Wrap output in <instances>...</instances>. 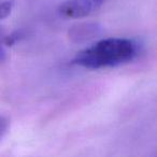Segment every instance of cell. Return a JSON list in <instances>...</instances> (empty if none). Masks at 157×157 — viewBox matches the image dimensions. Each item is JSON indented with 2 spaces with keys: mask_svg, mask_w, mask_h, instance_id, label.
<instances>
[{
  "mask_svg": "<svg viewBox=\"0 0 157 157\" xmlns=\"http://www.w3.org/2000/svg\"><path fill=\"white\" fill-rule=\"evenodd\" d=\"M139 52V43L132 39L105 38L78 52L72 63L92 70L117 67L135 60Z\"/></svg>",
  "mask_w": 157,
  "mask_h": 157,
  "instance_id": "obj_1",
  "label": "cell"
},
{
  "mask_svg": "<svg viewBox=\"0 0 157 157\" xmlns=\"http://www.w3.org/2000/svg\"><path fill=\"white\" fill-rule=\"evenodd\" d=\"M105 0H67L60 5L58 12L67 18H84L100 9Z\"/></svg>",
  "mask_w": 157,
  "mask_h": 157,
  "instance_id": "obj_2",
  "label": "cell"
},
{
  "mask_svg": "<svg viewBox=\"0 0 157 157\" xmlns=\"http://www.w3.org/2000/svg\"><path fill=\"white\" fill-rule=\"evenodd\" d=\"M102 26L97 23H80L70 27L68 38L74 43H83L102 35Z\"/></svg>",
  "mask_w": 157,
  "mask_h": 157,
  "instance_id": "obj_3",
  "label": "cell"
},
{
  "mask_svg": "<svg viewBox=\"0 0 157 157\" xmlns=\"http://www.w3.org/2000/svg\"><path fill=\"white\" fill-rule=\"evenodd\" d=\"M14 8V0H7L0 2V20L8 17Z\"/></svg>",
  "mask_w": 157,
  "mask_h": 157,
  "instance_id": "obj_4",
  "label": "cell"
},
{
  "mask_svg": "<svg viewBox=\"0 0 157 157\" xmlns=\"http://www.w3.org/2000/svg\"><path fill=\"white\" fill-rule=\"evenodd\" d=\"M3 37L5 36L0 33V63H3L6 59V56H7V51H6V44L5 41H3Z\"/></svg>",
  "mask_w": 157,
  "mask_h": 157,
  "instance_id": "obj_5",
  "label": "cell"
},
{
  "mask_svg": "<svg viewBox=\"0 0 157 157\" xmlns=\"http://www.w3.org/2000/svg\"><path fill=\"white\" fill-rule=\"evenodd\" d=\"M8 126H9V122L8 120L5 117V116L0 115V139L3 137V135L6 133L8 129Z\"/></svg>",
  "mask_w": 157,
  "mask_h": 157,
  "instance_id": "obj_6",
  "label": "cell"
}]
</instances>
